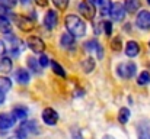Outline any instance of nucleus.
Listing matches in <instances>:
<instances>
[{
	"label": "nucleus",
	"instance_id": "nucleus-31",
	"mask_svg": "<svg viewBox=\"0 0 150 139\" xmlns=\"http://www.w3.org/2000/svg\"><path fill=\"white\" fill-rule=\"evenodd\" d=\"M112 46H114V49H115V51H120V49H121V39H120V36H118V38H115V39H114V41H112Z\"/></svg>",
	"mask_w": 150,
	"mask_h": 139
},
{
	"label": "nucleus",
	"instance_id": "nucleus-16",
	"mask_svg": "<svg viewBox=\"0 0 150 139\" xmlns=\"http://www.w3.org/2000/svg\"><path fill=\"white\" fill-rule=\"evenodd\" d=\"M140 6H142L140 0H125L124 9H125V12H128V13H136V12L140 9Z\"/></svg>",
	"mask_w": 150,
	"mask_h": 139
},
{
	"label": "nucleus",
	"instance_id": "nucleus-13",
	"mask_svg": "<svg viewBox=\"0 0 150 139\" xmlns=\"http://www.w3.org/2000/svg\"><path fill=\"white\" fill-rule=\"evenodd\" d=\"M139 52H140L139 42H136V41H128V42L125 44V55H127V57L134 58V57L139 55Z\"/></svg>",
	"mask_w": 150,
	"mask_h": 139
},
{
	"label": "nucleus",
	"instance_id": "nucleus-27",
	"mask_svg": "<svg viewBox=\"0 0 150 139\" xmlns=\"http://www.w3.org/2000/svg\"><path fill=\"white\" fill-rule=\"evenodd\" d=\"M52 3L58 10H66L69 6V0H52Z\"/></svg>",
	"mask_w": 150,
	"mask_h": 139
},
{
	"label": "nucleus",
	"instance_id": "nucleus-30",
	"mask_svg": "<svg viewBox=\"0 0 150 139\" xmlns=\"http://www.w3.org/2000/svg\"><path fill=\"white\" fill-rule=\"evenodd\" d=\"M103 29H105V34L108 36H111L112 35V22H109V20L103 22Z\"/></svg>",
	"mask_w": 150,
	"mask_h": 139
},
{
	"label": "nucleus",
	"instance_id": "nucleus-32",
	"mask_svg": "<svg viewBox=\"0 0 150 139\" xmlns=\"http://www.w3.org/2000/svg\"><path fill=\"white\" fill-rule=\"evenodd\" d=\"M35 3H37L38 6H41V7H45V6L48 4V0H35Z\"/></svg>",
	"mask_w": 150,
	"mask_h": 139
},
{
	"label": "nucleus",
	"instance_id": "nucleus-34",
	"mask_svg": "<svg viewBox=\"0 0 150 139\" xmlns=\"http://www.w3.org/2000/svg\"><path fill=\"white\" fill-rule=\"evenodd\" d=\"M73 139H83V138L80 136V133H77V132L74 131V132H73Z\"/></svg>",
	"mask_w": 150,
	"mask_h": 139
},
{
	"label": "nucleus",
	"instance_id": "nucleus-3",
	"mask_svg": "<svg viewBox=\"0 0 150 139\" xmlns=\"http://www.w3.org/2000/svg\"><path fill=\"white\" fill-rule=\"evenodd\" d=\"M108 15L112 17V20L122 22L124 17H125V9H124V6L121 3H114V4H111V9H109Z\"/></svg>",
	"mask_w": 150,
	"mask_h": 139
},
{
	"label": "nucleus",
	"instance_id": "nucleus-33",
	"mask_svg": "<svg viewBox=\"0 0 150 139\" xmlns=\"http://www.w3.org/2000/svg\"><path fill=\"white\" fill-rule=\"evenodd\" d=\"M6 52V46H4V42L0 41V57H3V54Z\"/></svg>",
	"mask_w": 150,
	"mask_h": 139
},
{
	"label": "nucleus",
	"instance_id": "nucleus-26",
	"mask_svg": "<svg viewBox=\"0 0 150 139\" xmlns=\"http://www.w3.org/2000/svg\"><path fill=\"white\" fill-rule=\"evenodd\" d=\"M111 0H102V3L99 4L100 7V15L102 16H106L108 13H109V9H111Z\"/></svg>",
	"mask_w": 150,
	"mask_h": 139
},
{
	"label": "nucleus",
	"instance_id": "nucleus-25",
	"mask_svg": "<svg viewBox=\"0 0 150 139\" xmlns=\"http://www.w3.org/2000/svg\"><path fill=\"white\" fill-rule=\"evenodd\" d=\"M137 83H139V86H146V84H149L150 83V74L147 71H143V73L139 75Z\"/></svg>",
	"mask_w": 150,
	"mask_h": 139
},
{
	"label": "nucleus",
	"instance_id": "nucleus-23",
	"mask_svg": "<svg viewBox=\"0 0 150 139\" xmlns=\"http://www.w3.org/2000/svg\"><path fill=\"white\" fill-rule=\"evenodd\" d=\"M10 29H12V25H10L9 19L7 17H0V31L3 34H9Z\"/></svg>",
	"mask_w": 150,
	"mask_h": 139
},
{
	"label": "nucleus",
	"instance_id": "nucleus-15",
	"mask_svg": "<svg viewBox=\"0 0 150 139\" xmlns=\"http://www.w3.org/2000/svg\"><path fill=\"white\" fill-rule=\"evenodd\" d=\"M15 78L19 84H26L29 81V73L25 70V68H19L16 73H15Z\"/></svg>",
	"mask_w": 150,
	"mask_h": 139
},
{
	"label": "nucleus",
	"instance_id": "nucleus-9",
	"mask_svg": "<svg viewBox=\"0 0 150 139\" xmlns=\"http://www.w3.org/2000/svg\"><path fill=\"white\" fill-rule=\"evenodd\" d=\"M42 120H44L48 126H54V125L58 122V113H57L54 109L47 107V109H44V112H42Z\"/></svg>",
	"mask_w": 150,
	"mask_h": 139
},
{
	"label": "nucleus",
	"instance_id": "nucleus-20",
	"mask_svg": "<svg viewBox=\"0 0 150 139\" xmlns=\"http://www.w3.org/2000/svg\"><path fill=\"white\" fill-rule=\"evenodd\" d=\"M130 116H131L130 109H127V107H121L120 109V112H118V120H120V123L125 125L130 120Z\"/></svg>",
	"mask_w": 150,
	"mask_h": 139
},
{
	"label": "nucleus",
	"instance_id": "nucleus-7",
	"mask_svg": "<svg viewBox=\"0 0 150 139\" xmlns=\"http://www.w3.org/2000/svg\"><path fill=\"white\" fill-rule=\"evenodd\" d=\"M136 25L140 29H144V31L150 29V12H147V10L139 12V15L136 17Z\"/></svg>",
	"mask_w": 150,
	"mask_h": 139
},
{
	"label": "nucleus",
	"instance_id": "nucleus-24",
	"mask_svg": "<svg viewBox=\"0 0 150 139\" xmlns=\"http://www.w3.org/2000/svg\"><path fill=\"white\" fill-rule=\"evenodd\" d=\"M51 68H52V71H54L57 75H60V77H66V71H64V68H63L58 62L52 61V62H51Z\"/></svg>",
	"mask_w": 150,
	"mask_h": 139
},
{
	"label": "nucleus",
	"instance_id": "nucleus-1",
	"mask_svg": "<svg viewBox=\"0 0 150 139\" xmlns=\"http://www.w3.org/2000/svg\"><path fill=\"white\" fill-rule=\"evenodd\" d=\"M64 25L74 38H83L86 35V23L76 15H67L64 19Z\"/></svg>",
	"mask_w": 150,
	"mask_h": 139
},
{
	"label": "nucleus",
	"instance_id": "nucleus-39",
	"mask_svg": "<svg viewBox=\"0 0 150 139\" xmlns=\"http://www.w3.org/2000/svg\"><path fill=\"white\" fill-rule=\"evenodd\" d=\"M147 3H149V4H150V0H147Z\"/></svg>",
	"mask_w": 150,
	"mask_h": 139
},
{
	"label": "nucleus",
	"instance_id": "nucleus-2",
	"mask_svg": "<svg viewBox=\"0 0 150 139\" xmlns=\"http://www.w3.org/2000/svg\"><path fill=\"white\" fill-rule=\"evenodd\" d=\"M79 13L88 19V20H92L96 15V10H95V4H92L89 0H83L79 3Z\"/></svg>",
	"mask_w": 150,
	"mask_h": 139
},
{
	"label": "nucleus",
	"instance_id": "nucleus-11",
	"mask_svg": "<svg viewBox=\"0 0 150 139\" xmlns=\"http://www.w3.org/2000/svg\"><path fill=\"white\" fill-rule=\"evenodd\" d=\"M15 117L9 113H0V131H9L15 125Z\"/></svg>",
	"mask_w": 150,
	"mask_h": 139
},
{
	"label": "nucleus",
	"instance_id": "nucleus-21",
	"mask_svg": "<svg viewBox=\"0 0 150 139\" xmlns=\"http://www.w3.org/2000/svg\"><path fill=\"white\" fill-rule=\"evenodd\" d=\"M12 89V81L7 77H0V92L1 93H7Z\"/></svg>",
	"mask_w": 150,
	"mask_h": 139
},
{
	"label": "nucleus",
	"instance_id": "nucleus-17",
	"mask_svg": "<svg viewBox=\"0 0 150 139\" xmlns=\"http://www.w3.org/2000/svg\"><path fill=\"white\" fill-rule=\"evenodd\" d=\"M82 70H83V73H86V74L92 73V71L95 70V59H93L92 57L85 58V59L82 61Z\"/></svg>",
	"mask_w": 150,
	"mask_h": 139
},
{
	"label": "nucleus",
	"instance_id": "nucleus-19",
	"mask_svg": "<svg viewBox=\"0 0 150 139\" xmlns=\"http://www.w3.org/2000/svg\"><path fill=\"white\" fill-rule=\"evenodd\" d=\"M12 71V59L9 57H0V73Z\"/></svg>",
	"mask_w": 150,
	"mask_h": 139
},
{
	"label": "nucleus",
	"instance_id": "nucleus-8",
	"mask_svg": "<svg viewBox=\"0 0 150 139\" xmlns=\"http://www.w3.org/2000/svg\"><path fill=\"white\" fill-rule=\"evenodd\" d=\"M137 138L139 139H150V120L144 119L140 120L137 125Z\"/></svg>",
	"mask_w": 150,
	"mask_h": 139
},
{
	"label": "nucleus",
	"instance_id": "nucleus-40",
	"mask_svg": "<svg viewBox=\"0 0 150 139\" xmlns=\"http://www.w3.org/2000/svg\"><path fill=\"white\" fill-rule=\"evenodd\" d=\"M149 45H150V44H149Z\"/></svg>",
	"mask_w": 150,
	"mask_h": 139
},
{
	"label": "nucleus",
	"instance_id": "nucleus-5",
	"mask_svg": "<svg viewBox=\"0 0 150 139\" xmlns=\"http://www.w3.org/2000/svg\"><path fill=\"white\" fill-rule=\"evenodd\" d=\"M26 44H28V48L35 54H42L44 49H45V44L40 36H29Z\"/></svg>",
	"mask_w": 150,
	"mask_h": 139
},
{
	"label": "nucleus",
	"instance_id": "nucleus-36",
	"mask_svg": "<svg viewBox=\"0 0 150 139\" xmlns=\"http://www.w3.org/2000/svg\"><path fill=\"white\" fill-rule=\"evenodd\" d=\"M89 1H91L92 4H98V6H99L100 3H102V0H89Z\"/></svg>",
	"mask_w": 150,
	"mask_h": 139
},
{
	"label": "nucleus",
	"instance_id": "nucleus-38",
	"mask_svg": "<svg viewBox=\"0 0 150 139\" xmlns=\"http://www.w3.org/2000/svg\"><path fill=\"white\" fill-rule=\"evenodd\" d=\"M103 139H114V138H111V136H105Z\"/></svg>",
	"mask_w": 150,
	"mask_h": 139
},
{
	"label": "nucleus",
	"instance_id": "nucleus-35",
	"mask_svg": "<svg viewBox=\"0 0 150 139\" xmlns=\"http://www.w3.org/2000/svg\"><path fill=\"white\" fill-rule=\"evenodd\" d=\"M4 98H6V97H4V93L0 92V104H3V103H4Z\"/></svg>",
	"mask_w": 150,
	"mask_h": 139
},
{
	"label": "nucleus",
	"instance_id": "nucleus-37",
	"mask_svg": "<svg viewBox=\"0 0 150 139\" xmlns=\"http://www.w3.org/2000/svg\"><path fill=\"white\" fill-rule=\"evenodd\" d=\"M7 139H22V138L18 136V135H13V136H10V138H7Z\"/></svg>",
	"mask_w": 150,
	"mask_h": 139
},
{
	"label": "nucleus",
	"instance_id": "nucleus-22",
	"mask_svg": "<svg viewBox=\"0 0 150 139\" xmlns=\"http://www.w3.org/2000/svg\"><path fill=\"white\" fill-rule=\"evenodd\" d=\"M26 62H28V67H29L35 74H40V73H41V67H40V64H38V59H37V58L29 57Z\"/></svg>",
	"mask_w": 150,
	"mask_h": 139
},
{
	"label": "nucleus",
	"instance_id": "nucleus-10",
	"mask_svg": "<svg viewBox=\"0 0 150 139\" xmlns=\"http://www.w3.org/2000/svg\"><path fill=\"white\" fill-rule=\"evenodd\" d=\"M85 49L91 54V52H96V57L102 59L103 58V49H102V46L99 45V42L96 41V39H91V41H88L86 44H85Z\"/></svg>",
	"mask_w": 150,
	"mask_h": 139
},
{
	"label": "nucleus",
	"instance_id": "nucleus-18",
	"mask_svg": "<svg viewBox=\"0 0 150 139\" xmlns=\"http://www.w3.org/2000/svg\"><path fill=\"white\" fill-rule=\"evenodd\" d=\"M12 116L15 117V120H25L28 116V110H26V107H21V106L15 107L12 110Z\"/></svg>",
	"mask_w": 150,
	"mask_h": 139
},
{
	"label": "nucleus",
	"instance_id": "nucleus-6",
	"mask_svg": "<svg viewBox=\"0 0 150 139\" xmlns=\"http://www.w3.org/2000/svg\"><path fill=\"white\" fill-rule=\"evenodd\" d=\"M13 19H15V22H16V25H18V28H19L21 31H23V32H29V31L34 29V22H32L29 17L15 15Z\"/></svg>",
	"mask_w": 150,
	"mask_h": 139
},
{
	"label": "nucleus",
	"instance_id": "nucleus-29",
	"mask_svg": "<svg viewBox=\"0 0 150 139\" xmlns=\"http://www.w3.org/2000/svg\"><path fill=\"white\" fill-rule=\"evenodd\" d=\"M38 64H40V67H42V68H44V67H47V65L50 64L48 57H47V55H44V54H42V55H40V58H38Z\"/></svg>",
	"mask_w": 150,
	"mask_h": 139
},
{
	"label": "nucleus",
	"instance_id": "nucleus-28",
	"mask_svg": "<svg viewBox=\"0 0 150 139\" xmlns=\"http://www.w3.org/2000/svg\"><path fill=\"white\" fill-rule=\"evenodd\" d=\"M16 4H18V0H0V6L6 9H13Z\"/></svg>",
	"mask_w": 150,
	"mask_h": 139
},
{
	"label": "nucleus",
	"instance_id": "nucleus-4",
	"mask_svg": "<svg viewBox=\"0 0 150 139\" xmlns=\"http://www.w3.org/2000/svg\"><path fill=\"white\" fill-rule=\"evenodd\" d=\"M117 70H118L120 77H122V78H131L136 74L137 67H136L134 62H124V64H120Z\"/></svg>",
	"mask_w": 150,
	"mask_h": 139
},
{
	"label": "nucleus",
	"instance_id": "nucleus-14",
	"mask_svg": "<svg viewBox=\"0 0 150 139\" xmlns=\"http://www.w3.org/2000/svg\"><path fill=\"white\" fill-rule=\"evenodd\" d=\"M74 41H76V38L70 34V32H64L63 35H61V38H60V44L63 48H71V46L74 45Z\"/></svg>",
	"mask_w": 150,
	"mask_h": 139
},
{
	"label": "nucleus",
	"instance_id": "nucleus-12",
	"mask_svg": "<svg viewBox=\"0 0 150 139\" xmlns=\"http://www.w3.org/2000/svg\"><path fill=\"white\" fill-rule=\"evenodd\" d=\"M57 23H58V15H57V12L48 10V12L45 13V17H44V25H45V28L54 29V28L57 26Z\"/></svg>",
	"mask_w": 150,
	"mask_h": 139
}]
</instances>
